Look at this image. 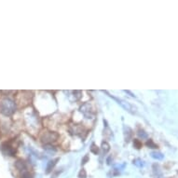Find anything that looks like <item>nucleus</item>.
<instances>
[{
    "label": "nucleus",
    "instance_id": "nucleus-13",
    "mask_svg": "<svg viewBox=\"0 0 178 178\" xmlns=\"http://www.w3.org/2000/svg\"><path fill=\"white\" fill-rule=\"evenodd\" d=\"M134 164L135 165V166H137V167H143L144 166V163H143V161L137 159V160H134Z\"/></svg>",
    "mask_w": 178,
    "mask_h": 178
},
{
    "label": "nucleus",
    "instance_id": "nucleus-9",
    "mask_svg": "<svg viewBox=\"0 0 178 178\" xmlns=\"http://www.w3.org/2000/svg\"><path fill=\"white\" fill-rule=\"evenodd\" d=\"M102 148H103V150L105 153L106 152H108L110 150V146H109V144L107 143V142H103L102 143Z\"/></svg>",
    "mask_w": 178,
    "mask_h": 178
},
{
    "label": "nucleus",
    "instance_id": "nucleus-20",
    "mask_svg": "<svg viewBox=\"0 0 178 178\" xmlns=\"http://www.w3.org/2000/svg\"><path fill=\"white\" fill-rule=\"evenodd\" d=\"M124 92H125L126 93H128V94H130L131 97H135V95H134V93H131V92H130V90H124Z\"/></svg>",
    "mask_w": 178,
    "mask_h": 178
},
{
    "label": "nucleus",
    "instance_id": "nucleus-4",
    "mask_svg": "<svg viewBox=\"0 0 178 178\" xmlns=\"http://www.w3.org/2000/svg\"><path fill=\"white\" fill-rule=\"evenodd\" d=\"M79 111L83 114L86 118H90L93 117V113H92V106H90V103H84L83 105L80 106Z\"/></svg>",
    "mask_w": 178,
    "mask_h": 178
},
{
    "label": "nucleus",
    "instance_id": "nucleus-7",
    "mask_svg": "<svg viewBox=\"0 0 178 178\" xmlns=\"http://www.w3.org/2000/svg\"><path fill=\"white\" fill-rule=\"evenodd\" d=\"M151 157L153 159L157 160H163V158H164V156L161 154L160 152H152Z\"/></svg>",
    "mask_w": 178,
    "mask_h": 178
},
{
    "label": "nucleus",
    "instance_id": "nucleus-1",
    "mask_svg": "<svg viewBox=\"0 0 178 178\" xmlns=\"http://www.w3.org/2000/svg\"><path fill=\"white\" fill-rule=\"evenodd\" d=\"M16 105L10 98H4L0 101V111L5 116H11L15 112Z\"/></svg>",
    "mask_w": 178,
    "mask_h": 178
},
{
    "label": "nucleus",
    "instance_id": "nucleus-12",
    "mask_svg": "<svg viewBox=\"0 0 178 178\" xmlns=\"http://www.w3.org/2000/svg\"><path fill=\"white\" fill-rule=\"evenodd\" d=\"M73 94H74V97H75V100H79L81 97L80 90H75V92H73Z\"/></svg>",
    "mask_w": 178,
    "mask_h": 178
},
{
    "label": "nucleus",
    "instance_id": "nucleus-2",
    "mask_svg": "<svg viewBox=\"0 0 178 178\" xmlns=\"http://www.w3.org/2000/svg\"><path fill=\"white\" fill-rule=\"evenodd\" d=\"M103 93H106L107 95H109L111 98L114 99V100L117 102L118 105H120L124 109H125L126 111H128V112H130V113H131V114H135V113H136V111H137V108H136L134 105H132L131 103H128V102H126V101H124V100H122V99H118V98H117V97L113 96V95L109 94L107 90H103Z\"/></svg>",
    "mask_w": 178,
    "mask_h": 178
},
{
    "label": "nucleus",
    "instance_id": "nucleus-8",
    "mask_svg": "<svg viewBox=\"0 0 178 178\" xmlns=\"http://www.w3.org/2000/svg\"><path fill=\"white\" fill-rule=\"evenodd\" d=\"M16 167H17L20 171H23V170H25L26 166H25V163H24L23 160H18L17 163H16Z\"/></svg>",
    "mask_w": 178,
    "mask_h": 178
},
{
    "label": "nucleus",
    "instance_id": "nucleus-17",
    "mask_svg": "<svg viewBox=\"0 0 178 178\" xmlns=\"http://www.w3.org/2000/svg\"><path fill=\"white\" fill-rule=\"evenodd\" d=\"M134 147H135L136 148L142 147V143H140V141H139V140L134 139Z\"/></svg>",
    "mask_w": 178,
    "mask_h": 178
},
{
    "label": "nucleus",
    "instance_id": "nucleus-6",
    "mask_svg": "<svg viewBox=\"0 0 178 178\" xmlns=\"http://www.w3.org/2000/svg\"><path fill=\"white\" fill-rule=\"evenodd\" d=\"M124 135H125V140L126 142H129L130 139L132 136V131L130 127L128 126H124Z\"/></svg>",
    "mask_w": 178,
    "mask_h": 178
},
{
    "label": "nucleus",
    "instance_id": "nucleus-19",
    "mask_svg": "<svg viewBox=\"0 0 178 178\" xmlns=\"http://www.w3.org/2000/svg\"><path fill=\"white\" fill-rule=\"evenodd\" d=\"M88 160H89V156H88V155H86V156L84 157V159L82 160V164H85Z\"/></svg>",
    "mask_w": 178,
    "mask_h": 178
},
{
    "label": "nucleus",
    "instance_id": "nucleus-16",
    "mask_svg": "<svg viewBox=\"0 0 178 178\" xmlns=\"http://www.w3.org/2000/svg\"><path fill=\"white\" fill-rule=\"evenodd\" d=\"M90 151H92V153H94V154H97V153L99 152V149H98V147L95 146L94 144H92V147H90Z\"/></svg>",
    "mask_w": 178,
    "mask_h": 178
},
{
    "label": "nucleus",
    "instance_id": "nucleus-15",
    "mask_svg": "<svg viewBox=\"0 0 178 178\" xmlns=\"http://www.w3.org/2000/svg\"><path fill=\"white\" fill-rule=\"evenodd\" d=\"M78 177L79 178H86L87 177V173H86V171L84 169H82L79 172V173H78Z\"/></svg>",
    "mask_w": 178,
    "mask_h": 178
},
{
    "label": "nucleus",
    "instance_id": "nucleus-18",
    "mask_svg": "<svg viewBox=\"0 0 178 178\" xmlns=\"http://www.w3.org/2000/svg\"><path fill=\"white\" fill-rule=\"evenodd\" d=\"M23 178H33V177H32V175H30V173H27V172H25V173H23Z\"/></svg>",
    "mask_w": 178,
    "mask_h": 178
},
{
    "label": "nucleus",
    "instance_id": "nucleus-11",
    "mask_svg": "<svg viewBox=\"0 0 178 178\" xmlns=\"http://www.w3.org/2000/svg\"><path fill=\"white\" fill-rule=\"evenodd\" d=\"M44 149L47 150V151H49V152H55L56 151V148L54 147L51 146V144H45Z\"/></svg>",
    "mask_w": 178,
    "mask_h": 178
},
{
    "label": "nucleus",
    "instance_id": "nucleus-14",
    "mask_svg": "<svg viewBox=\"0 0 178 178\" xmlns=\"http://www.w3.org/2000/svg\"><path fill=\"white\" fill-rule=\"evenodd\" d=\"M147 146L149 147L150 148H156V147H158V146H157V144H155L154 143H153L152 140H148V141H147Z\"/></svg>",
    "mask_w": 178,
    "mask_h": 178
},
{
    "label": "nucleus",
    "instance_id": "nucleus-10",
    "mask_svg": "<svg viewBox=\"0 0 178 178\" xmlns=\"http://www.w3.org/2000/svg\"><path fill=\"white\" fill-rule=\"evenodd\" d=\"M137 134H138L140 138H142V139H147V134L144 130H139Z\"/></svg>",
    "mask_w": 178,
    "mask_h": 178
},
{
    "label": "nucleus",
    "instance_id": "nucleus-3",
    "mask_svg": "<svg viewBox=\"0 0 178 178\" xmlns=\"http://www.w3.org/2000/svg\"><path fill=\"white\" fill-rule=\"evenodd\" d=\"M58 137H59V135L54 131H45L40 135V140H41V142L48 144L49 143L55 142L58 139Z\"/></svg>",
    "mask_w": 178,
    "mask_h": 178
},
{
    "label": "nucleus",
    "instance_id": "nucleus-5",
    "mask_svg": "<svg viewBox=\"0 0 178 178\" xmlns=\"http://www.w3.org/2000/svg\"><path fill=\"white\" fill-rule=\"evenodd\" d=\"M59 160V159H54V160H49L48 164H47V167H46V173H51L52 171V169L54 168V166L56 165L57 163V161Z\"/></svg>",
    "mask_w": 178,
    "mask_h": 178
}]
</instances>
